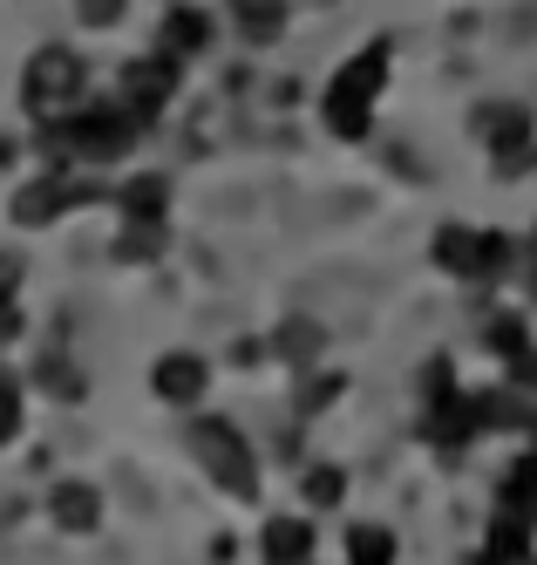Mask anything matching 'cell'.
Instances as JSON below:
<instances>
[{
	"mask_svg": "<svg viewBox=\"0 0 537 565\" xmlns=\"http://www.w3.org/2000/svg\"><path fill=\"white\" fill-rule=\"evenodd\" d=\"M212 14H204V8H171V14H163L157 21V49L163 55H178V62H191V55H204V49H212Z\"/></svg>",
	"mask_w": 537,
	"mask_h": 565,
	"instance_id": "8fae6325",
	"label": "cell"
},
{
	"mask_svg": "<svg viewBox=\"0 0 537 565\" xmlns=\"http://www.w3.org/2000/svg\"><path fill=\"white\" fill-rule=\"evenodd\" d=\"M232 21L253 49H272L286 34V0H232Z\"/></svg>",
	"mask_w": 537,
	"mask_h": 565,
	"instance_id": "9a60e30c",
	"label": "cell"
},
{
	"mask_svg": "<svg viewBox=\"0 0 537 565\" xmlns=\"http://www.w3.org/2000/svg\"><path fill=\"white\" fill-rule=\"evenodd\" d=\"M34 388H41V395H49V402H82V395H89V375H82V369H75V354H62V348H49V354H41V361H34Z\"/></svg>",
	"mask_w": 537,
	"mask_h": 565,
	"instance_id": "4fadbf2b",
	"label": "cell"
},
{
	"mask_svg": "<svg viewBox=\"0 0 537 565\" xmlns=\"http://www.w3.org/2000/svg\"><path fill=\"white\" fill-rule=\"evenodd\" d=\"M150 124L122 103V96H89L68 124H55V130H41V143H49V157H55V171H68V164H96V171H109V164H122V157L137 150V137H143Z\"/></svg>",
	"mask_w": 537,
	"mask_h": 565,
	"instance_id": "6da1fadb",
	"label": "cell"
},
{
	"mask_svg": "<svg viewBox=\"0 0 537 565\" xmlns=\"http://www.w3.org/2000/svg\"><path fill=\"white\" fill-rule=\"evenodd\" d=\"M436 266L457 279H497L511 266V238L504 232H476V225H442L436 232Z\"/></svg>",
	"mask_w": 537,
	"mask_h": 565,
	"instance_id": "52a82bcc",
	"label": "cell"
},
{
	"mask_svg": "<svg viewBox=\"0 0 537 565\" xmlns=\"http://www.w3.org/2000/svg\"><path fill=\"white\" fill-rule=\"evenodd\" d=\"M191 450H197L204 470H212V483H218L225 498H238V504L259 498V457H253V443H245L238 423H225V416H197V423H191Z\"/></svg>",
	"mask_w": 537,
	"mask_h": 565,
	"instance_id": "277c9868",
	"label": "cell"
},
{
	"mask_svg": "<svg viewBox=\"0 0 537 565\" xmlns=\"http://www.w3.org/2000/svg\"><path fill=\"white\" fill-rule=\"evenodd\" d=\"M382 83H388V42L361 49L334 83H326L320 96V124L334 137H367V124H375V103H382Z\"/></svg>",
	"mask_w": 537,
	"mask_h": 565,
	"instance_id": "3957f363",
	"label": "cell"
},
{
	"mask_svg": "<svg viewBox=\"0 0 537 565\" xmlns=\"http://www.w3.org/2000/svg\"><path fill=\"white\" fill-rule=\"evenodd\" d=\"M96 184H75L68 171H41V178H21L14 184V198H8V225L14 232H49V225H62L75 205H96Z\"/></svg>",
	"mask_w": 537,
	"mask_h": 565,
	"instance_id": "5b68a950",
	"label": "cell"
},
{
	"mask_svg": "<svg viewBox=\"0 0 537 565\" xmlns=\"http://www.w3.org/2000/svg\"><path fill=\"white\" fill-rule=\"evenodd\" d=\"M504 511H517V518L537 524V450L511 463V477H504Z\"/></svg>",
	"mask_w": 537,
	"mask_h": 565,
	"instance_id": "ac0fdd59",
	"label": "cell"
},
{
	"mask_svg": "<svg viewBox=\"0 0 537 565\" xmlns=\"http://www.w3.org/2000/svg\"><path fill=\"white\" fill-rule=\"evenodd\" d=\"M347 558H354V565H395V539L382 532V524H354Z\"/></svg>",
	"mask_w": 537,
	"mask_h": 565,
	"instance_id": "44dd1931",
	"label": "cell"
},
{
	"mask_svg": "<svg viewBox=\"0 0 537 565\" xmlns=\"http://www.w3.org/2000/svg\"><path fill=\"white\" fill-rule=\"evenodd\" d=\"M28 429V382L14 375V361H0V450H14Z\"/></svg>",
	"mask_w": 537,
	"mask_h": 565,
	"instance_id": "2e32d148",
	"label": "cell"
},
{
	"mask_svg": "<svg viewBox=\"0 0 537 565\" xmlns=\"http://www.w3.org/2000/svg\"><path fill=\"white\" fill-rule=\"evenodd\" d=\"M21 279H28L21 253H0V294H21Z\"/></svg>",
	"mask_w": 537,
	"mask_h": 565,
	"instance_id": "d4e9b609",
	"label": "cell"
},
{
	"mask_svg": "<svg viewBox=\"0 0 537 565\" xmlns=\"http://www.w3.org/2000/svg\"><path fill=\"white\" fill-rule=\"evenodd\" d=\"M259 552H266V565H307L313 558V524L307 518H272Z\"/></svg>",
	"mask_w": 537,
	"mask_h": 565,
	"instance_id": "5bb4252c",
	"label": "cell"
},
{
	"mask_svg": "<svg viewBox=\"0 0 537 565\" xmlns=\"http://www.w3.org/2000/svg\"><path fill=\"white\" fill-rule=\"evenodd\" d=\"M178 89H184V62L163 55V49H150V55H137V62H122V75H116V96L130 103L143 124H157V116L171 109Z\"/></svg>",
	"mask_w": 537,
	"mask_h": 565,
	"instance_id": "8992f818",
	"label": "cell"
},
{
	"mask_svg": "<svg viewBox=\"0 0 537 565\" xmlns=\"http://www.w3.org/2000/svg\"><path fill=\"white\" fill-rule=\"evenodd\" d=\"M122 14H130V0H75V21L89 28V34H109V28H122Z\"/></svg>",
	"mask_w": 537,
	"mask_h": 565,
	"instance_id": "7402d4cb",
	"label": "cell"
},
{
	"mask_svg": "<svg viewBox=\"0 0 537 565\" xmlns=\"http://www.w3.org/2000/svg\"><path fill=\"white\" fill-rule=\"evenodd\" d=\"M116 212H122V218H163V212H171V178H163V171L122 178V184H116Z\"/></svg>",
	"mask_w": 537,
	"mask_h": 565,
	"instance_id": "7c38bea8",
	"label": "cell"
},
{
	"mask_svg": "<svg viewBox=\"0 0 537 565\" xmlns=\"http://www.w3.org/2000/svg\"><path fill=\"white\" fill-rule=\"evenodd\" d=\"M49 524L68 532V539L103 532V491H96V483H82V477H55L49 483Z\"/></svg>",
	"mask_w": 537,
	"mask_h": 565,
	"instance_id": "30bf717a",
	"label": "cell"
},
{
	"mask_svg": "<svg viewBox=\"0 0 537 565\" xmlns=\"http://www.w3.org/2000/svg\"><path fill=\"white\" fill-rule=\"evenodd\" d=\"M204 388H212V361H204V354H191V348L157 354V369H150V395L163 402V409H197Z\"/></svg>",
	"mask_w": 537,
	"mask_h": 565,
	"instance_id": "ba28073f",
	"label": "cell"
},
{
	"mask_svg": "<svg viewBox=\"0 0 537 565\" xmlns=\"http://www.w3.org/2000/svg\"><path fill=\"white\" fill-rule=\"evenodd\" d=\"M157 253H163V218H122V232H116V259L143 266V259H157Z\"/></svg>",
	"mask_w": 537,
	"mask_h": 565,
	"instance_id": "e0dca14e",
	"label": "cell"
},
{
	"mask_svg": "<svg viewBox=\"0 0 537 565\" xmlns=\"http://www.w3.org/2000/svg\"><path fill=\"white\" fill-rule=\"evenodd\" d=\"M511 388L537 409V348H524V354H511Z\"/></svg>",
	"mask_w": 537,
	"mask_h": 565,
	"instance_id": "603a6c76",
	"label": "cell"
},
{
	"mask_svg": "<svg viewBox=\"0 0 537 565\" xmlns=\"http://www.w3.org/2000/svg\"><path fill=\"white\" fill-rule=\"evenodd\" d=\"M89 103V62H82L68 42H41L28 62H21V109L34 130H55Z\"/></svg>",
	"mask_w": 537,
	"mask_h": 565,
	"instance_id": "7a4b0ae2",
	"label": "cell"
},
{
	"mask_svg": "<svg viewBox=\"0 0 537 565\" xmlns=\"http://www.w3.org/2000/svg\"><path fill=\"white\" fill-rule=\"evenodd\" d=\"M286 361H300V369H307V361L326 348V334H320V320H286V328H279V341H272Z\"/></svg>",
	"mask_w": 537,
	"mask_h": 565,
	"instance_id": "ffe728a7",
	"label": "cell"
},
{
	"mask_svg": "<svg viewBox=\"0 0 537 565\" xmlns=\"http://www.w3.org/2000/svg\"><path fill=\"white\" fill-rule=\"evenodd\" d=\"M14 164H21V143L0 130V178H14Z\"/></svg>",
	"mask_w": 537,
	"mask_h": 565,
	"instance_id": "484cf974",
	"label": "cell"
},
{
	"mask_svg": "<svg viewBox=\"0 0 537 565\" xmlns=\"http://www.w3.org/2000/svg\"><path fill=\"white\" fill-rule=\"evenodd\" d=\"M530 565H537V558H530Z\"/></svg>",
	"mask_w": 537,
	"mask_h": 565,
	"instance_id": "83f0119b",
	"label": "cell"
},
{
	"mask_svg": "<svg viewBox=\"0 0 537 565\" xmlns=\"http://www.w3.org/2000/svg\"><path fill=\"white\" fill-rule=\"evenodd\" d=\"M28 334V313H21V294H0V348H14Z\"/></svg>",
	"mask_w": 537,
	"mask_h": 565,
	"instance_id": "cb8c5ba5",
	"label": "cell"
},
{
	"mask_svg": "<svg viewBox=\"0 0 537 565\" xmlns=\"http://www.w3.org/2000/svg\"><path fill=\"white\" fill-rule=\"evenodd\" d=\"M483 143H490V164L504 178L537 164V143H530V109H483Z\"/></svg>",
	"mask_w": 537,
	"mask_h": 565,
	"instance_id": "9c48e42d",
	"label": "cell"
},
{
	"mask_svg": "<svg viewBox=\"0 0 537 565\" xmlns=\"http://www.w3.org/2000/svg\"><path fill=\"white\" fill-rule=\"evenodd\" d=\"M530 294H537V246H530Z\"/></svg>",
	"mask_w": 537,
	"mask_h": 565,
	"instance_id": "4316f807",
	"label": "cell"
},
{
	"mask_svg": "<svg viewBox=\"0 0 537 565\" xmlns=\"http://www.w3.org/2000/svg\"><path fill=\"white\" fill-rule=\"evenodd\" d=\"M300 498H307L313 511H334V504L347 498V477H341L334 463H313V470L300 477Z\"/></svg>",
	"mask_w": 537,
	"mask_h": 565,
	"instance_id": "d6986e66",
	"label": "cell"
}]
</instances>
